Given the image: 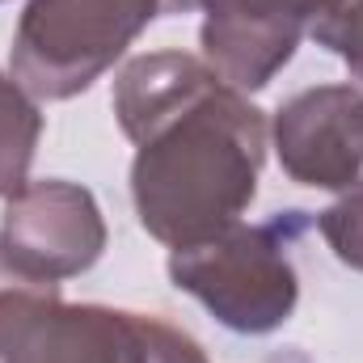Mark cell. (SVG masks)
I'll return each mask as SVG.
<instances>
[{
	"label": "cell",
	"instance_id": "obj_1",
	"mask_svg": "<svg viewBox=\"0 0 363 363\" xmlns=\"http://www.w3.org/2000/svg\"><path fill=\"white\" fill-rule=\"evenodd\" d=\"M114 118L135 144L131 203L152 241L190 250L250 211L271 127L207 60L186 51L127 60L114 81Z\"/></svg>",
	"mask_w": 363,
	"mask_h": 363
},
{
	"label": "cell",
	"instance_id": "obj_2",
	"mask_svg": "<svg viewBox=\"0 0 363 363\" xmlns=\"http://www.w3.org/2000/svg\"><path fill=\"white\" fill-rule=\"evenodd\" d=\"M0 363H207V351L161 317L68 304L60 283L17 274L0 283Z\"/></svg>",
	"mask_w": 363,
	"mask_h": 363
},
{
	"label": "cell",
	"instance_id": "obj_3",
	"mask_svg": "<svg viewBox=\"0 0 363 363\" xmlns=\"http://www.w3.org/2000/svg\"><path fill=\"white\" fill-rule=\"evenodd\" d=\"M317 224L308 211H279L262 224H233L211 241L169 250L174 287L194 296L224 330L262 338L291 321L300 304V274L291 245Z\"/></svg>",
	"mask_w": 363,
	"mask_h": 363
},
{
	"label": "cell",
	"instance_id": "obj_4",
	"mask_svg": "<svg viewBox=\"0 0 363 363\" xmlns=\"http://www.w3.org/2000/svg\"><path fill=\"white\" fill-rule=\"evenodd\" d=\"M194 9V0H30L13 30L9 77L34 101H68L101 81L152 21Z\"/></svg>",
	"mask_w": 363,
	"mask_h": 363
},
{
	"label": "cell",
	"instance_id": "obj_5",
	"mask_svg": "<svg viewBox=\"0 0 363 363\" xmlns=\"http://www.w3.org/2000/svg\"><path fill=\"white\" fill-rule=\"evenodd\" d=\"M106 216L81 182H26L0 211V258L34 283H64L106 254Z\"/></svg>",
	"mask_w": 363,
	"mask_h": 363
},
{
	"label": "cell",
	"instance_id": "obj_6",
	"mask_svg": "<svg viewBox=\"0 0 363 363\" xmlns=\"http://www.w3.org/2000/svg\"><path fill=\"white\" fill-rule=\"evenodd\" d=\"M203 13V60L241 93L267 89L296 47L342 0H194Z\"/></svg>",
	"mask_w": 363,
	"mask_h": 363
},
{
	"label": "cell",
	"instance_id": "obj_7",
	"mask_svg": "<svg viewBox=\"0 0 363 363\" xmlns=\"http://www.w3.org/2000/svg\"><path fill=\"white\" fill-rule=\"evenodd\" d=\"M283 174L308 190H363V89L317 85L287 97L271 123Z\"/></svg>",
	"mask_w": 363,
	"mask_h": 363
},
{
	"label": "cell",
	"instance_id": "obj_8",
	"mask_svg": "<svg viewBox=\"0 0 363 363\" xmlns=\"http://www.w3.org/2000/svg\"><path fill=\"white\" fill-rule=\"evenodd\" d=\"M43 140L38 101L9 72H0V199H13L26 182Z\"/></svg>",
	"mask_w": 363,
	"mask_h": 363
},
{
	"label": "cell",
	"instance_id": "obj_9",
	"mask_svg": "<svg viewBox=\"0 0 363 363\" xmlns=\"http://www.w3.org/2000/svg\"><path fill=\"white\" fill-rule=\"evenodd\" d=\"M317 228L342 267L363 271V190H351L325 211H317Z\"/></svg>",
	"mask_w": 363,
	"mask_h": 363
},
{
	"label": "cell",
	"instance_id": "obj_10",
	"mask_svg": "<svg viewBox=\"0 0 363 363\" xmlns=\"http://www.w3.org/2000/svg\"><path fill=\"white\" fill-rule=\"evenodd\" d=\"M317 47H325L330 55H338L351 77L363 85V0H342L330 17H321L308 34Z\"/></svg>",
	"mask_w": 363,
	"mask_h": 363
}]
</instances>
